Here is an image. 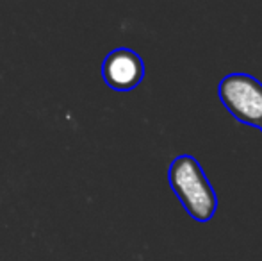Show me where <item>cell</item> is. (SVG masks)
<instances>
[{
    "instance_id": "obj_1",
    "label": "cell",
    "mask_w": 262,
    "mask_h": 261,
    "mask_svg": "<svg viewBox=\"0 0 262 261\" xmlns=\"http://www.w3.org/2000/svg\"><path fill=\"white\" fill-rule=\"evenodd\" d=\"M168 181L191 218L209 222L217 208V197L196 157L177 156L168 170Z\"/></svg>"
},
{
    "instance_id": "obj_2",
    "label": "cell",
    "mask_w": 262,
    "mask_h": 261,
    "mask_svg": "<svg viewBox=\"0 0 262 261\" xmlns=\"http://www.w3.org/2000/svg\"><path fill=\"white\" fill-rule=\"evenodd\" d=\"M217 97L237 122L262 132V83L250 73H228L217 84Z\"/></svg>"
},
{
    "instance_id": "obj_3",
    "label": "cell",
    "mask_w": 262,
    "mask_h": 261,
    "mask_svg": "<svg viewBox=\"0 0 262 261\" xmlns=\"http://www.w3.org/2000/svg\"><path fill=\"white\" fill-rule=\"evenodd\" d=\"M102 77L114 91L136 90L145 79V63L136 50L118 47L105 56L102 63Z\"/></svg>"
}]
</instances>
